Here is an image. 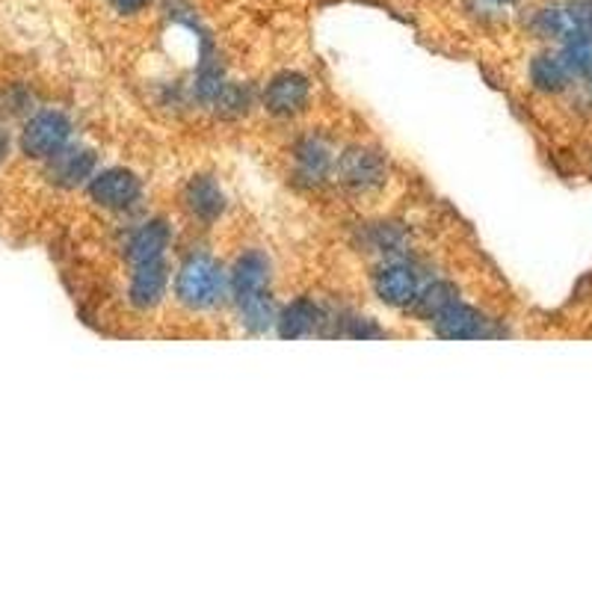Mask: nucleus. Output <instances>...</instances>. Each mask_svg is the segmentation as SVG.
Returning a JSON list of instances; mask_svg holds the SVG:
<instances>
[{"label": "nucleus", "instance_id": "f257e3e1", "mask_svg": "<svg viewBox=\"0 0 592 592\" xmlns=\"http://www.w3.org/2000/svg\"><path fill=\"white\" fill-rule=\"evenodd\" d=\"M223 287H225L223 270H220V264H216L214 258L193 256L178 267V276H175V296H178L181 306L193 308V311L216 306L220 296H223Z\"/></svg>", "mask_w": 592, "mask_h": 592}, {"label": "nucleus", "instance_id": "f03ea898", "mask_svg": "<svg viewBox=\"0 0 592 592\" xmlns=\"http://www.w3.org/2000/svg\"><path fill=\"white\" fill-rule=\"evenodd\" d=\"M72 140V122L60 110H42L21 131V152L33 161H51Z\"/></svg>", "mask_w": 592, "mask_h": 592}, {"label": "nucleus", "instance_id": "7ed1b4c3", "mask_svg": "<svg viewBox=\"0 0 592 592\" xmlns=\"http://www.w3.org/2000/svg\"><path fill=\"white\" fill-rule=\"evenodd\" d=\"M338 181L353 190V193H370L386 185V161L382 154L370 152V149H347V152L338 157L335 164Z\"/></svg>", "mask_w": 592, "mask_h": 592}, {"label": "nucleus", "instance_id": "20e7f679", "mask_svg": "<svg viewBox=\"0 0 592 592\" xmlns=\"http://www.w3.org/2000/svg\"><path fill=\"white\" fill-rule=\"evenodd\" d=\"M140 193H143V185L131 169H104V173H95L93 181H90L93 202L107 208V211L131 208L140 199Z\"/></svg>", "mask_w": 592, "mask_h": 592}, {"label": "nucleus", "instance_id": "39448f33", "mask_svg": "<svg viewBox=\"0 0 592 592\" xmlns=\"http://www.w3.org/2000/svg\"><path fill=\"white\" fill-rule=\"evenodd\" d=\"M311 98V81L299 72H282L267 83L264 107L273 116H296L308 107Z\"/></svg>", "mask_w": 592, "mask_h": 592}, {"label": "nucleus", "instance_id": "423d86ee", "mask_svg": "<svg viewBox=\"0 0 592 592\" xmlns=\"http://www.w3.org/2000/svg\"><path fill=\"white\" fill-rule=\"evenodd\" d=\"M232 294H235L237 306L270 294V261L264 252L252 249L237 258L235 270H232Z\"/></svg>", "mask_w": 592, "mask_h": 592}, {"label": "nucleus", "instance_id": "0eeeda50", "mask_svg": "<svg viewBox=\"0 0 592 592\" xmlns=\"http://www.w3.org/2000/svg\"><path fill=\"white\" fill-rule=\"evenodd\" d=\"M95 166H98V157H95L93 149H83V145H66L60 154H54L51 166H48V175L57 187H72L90 185L95 175Z\"/></svg>", "mask_w": 592, "mask_h": 592}, {"label": "nucleus", "instance_id": "6e6552de", "mask_svg": "<svg viewBox=\"0 0 592 592\" xmlns=\"http://www.w3.org/2000/svg\"><path fill=\"white\" fill-rule=\"evenodd\" d=\"M169 285V267L164 258H154L145 264H137L131 273V285H128V299L133 308H154L166 294Z\"/></svg>", "mask_w": 592, "mask_h": 592}, {"label": "nucleus", "instance_id": "1a4fd4ad", "mask_svg": "<svg viewBox=\"0 0 592 592\" xmlns=\"http://www.w3.org/2000/svg\"><path fill=\"white\" fill-rule=\"evenodd\" d=\"M436 335L441 338H489L495 335V329L489 327V320L477 311V308L462 306V303H450L448 308H441L439 315L433 317Z\"/></svg>", "mask_w": 592, "mask_h": 592}, {"label": "nucleus", "instance_id": "9d476101", "mask_svg": "<svg viewBox=\"0 0 592 592\" xmlns=\"http://www.w3.org/2000/svg\"><path fill=\"white\" fill-rule=\"evenodd\" d=\"M374 287H377L379 299L389 306H409L421 294L418 276L409 264H386L374 279Z\"/></svg>", "mask_w": 592, "mask_h": 592}, {"label": "nucleus", "instance_id": "9b49d317", "mask_svg": "<svg viewBox=\"0 0 592 592\" xmlns=\"http://www.w3.org/2000/svg\"><path fill=\"white\" fill-rule=\"evenodd\" d=\"M169 225L164 220H152V223L140 225L131 237H128V246H125V258L131 261L133 267L145 264V261H154V258H164L166 249H169Z\"/></svg>", "mask_w": 592, "mask_h": 592}, {"label": "nucleus", "instance_id": "f8f14e48", "mask_svg": "<svg viewBox=\"0 0 592 592\" xmlns=\"http://www.w3.org/2000/svg\"><path fill=\"white\" fill-rule=\"evenodd\" d=\"M185 204L199 223H214L223 214L225 196L214 178H193L185 190Z\"/></svg>", "mask_w": 592, "mask_h": 592}, {"label": "nucleus", "instance_id": "ddd939ff", "mask_svg": "<svg viewBox=\"0 0 592 592\" xmlns=\"http://www.w3.org/2000/svg\"><path fill=\"white\" fill-rule=\"evenodd\" d=\"M572 81V72L566 69L560 54H536L531 60V83L533 90H540L545 95L563 93Z\"/></svg>", "mask_w": 592, "mask_h": 592}, {"label": "nucleus", "instance_id": "4468645a", "mask_svg": "<svg viewBox=\"0 0 592 592\" xmlns=\"http://www.w3.org/2000/svg\"><path fill=\"white\" fill-rule=\"evenodd\" d=\"M332 149H329L323 140H317V137H308L303 143L296 145V173L299 178H306V181H323L332 169Z\"/></svg>", "mask_w": 592, "mask_h": 592}, {"label": "nucleus", "instance_id": "2eb2a0df", "mask_svg": "<svg viewBox=\"0 0 592 592\" xmlns=\"http://www.w3.org/2000/svg\"><path fill=\"white\" fill-rule=\"evenodd\" d=\"M323 323L320 308L311 299H296L279 317V335L282 338H306L315 335V329Z\"/></svg>", "mask_w": 592, "mask_h": 592}, {"label": "nucleus", "instance_id": "dca6fc26", "mask_svg": "<svg viewBox=\"0 0 592 592\" xmlns=\"http://www.w3.org/2000/svg\"><path fill=\"white\" fill-rule=\"evenodd\" d=\"M566 69L575 74H592V36L590 33H572L563 42L560 51Z\"/></svg>", "mask_w": 592, "mask_h": 592}, {"label": "nucleus", "instance_id": "f3484780", "mask_svg": "<svg viewBox=\"0 0 592 592\" xmlns=\"http://www.w3.org/2000/svg\"><path fill=\"white\" fill-rule=\"evenodd\" d=\"M415 303H418V311L436 317L441 308H448L450 303H457V287L450 285V282H433V285L421 291Z\"/></svg>", "mask_w": 592, "mask_h": 592}, {"label": "nucleus", "instance_id": "a211bd4d", "mask_svg": "<svg viewBox=\"0 0 592 592\" xmlns=\"http://www.w3.org/2000/svg\"><path fill=\"white\" fill-rule=\"evenodd\" d=\"M152 0H110V7L119 15H137V12H143Z\"/></svg>", "mask_w": 592, "mask_h": 592}, {"label": "nucleus", "instance_id": "6ab92c4d", "mask_svg": "<svg viewBox=\"0 0 592 592\" xmlns=\"http://www.w3.org/2000/svg\"><path fill=\"white\" fill-rule=\"evenodd\" d=\"M7 154H10V133L0 128V164H3V157H7Z\"/></svg>", "mask_w": 592, "mask_h": 592}, {"label": "nucleus", "instance_id": "aec40b11", "mask_svg": "<svg viewBox=\"0 0 592 592\" xmlns=\"http://www.w3.org/2000/svg\"><path fill=\"white\" fill-rule=\"evenodd\" d=\"M495 7H512V3H519V0H489Z\"/></svg>", "mask_w": 592, "mask_h": 592}]
</instances>
